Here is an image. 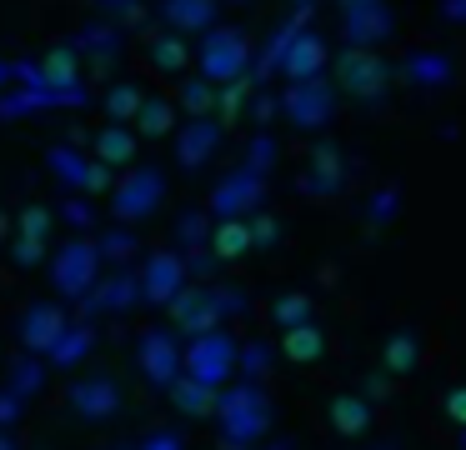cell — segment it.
<instances>
[{"label": "cell", "mask_w": 466, "mask_h": 450, "mask_svg": "<svg viewBox=\"0 0 466 450\" xmlns=\"http://www.w3.org/2000/svg\"><path fill=\"white\" fill-rule=\"evenodd\" d=\"M276 420V405L271 395H266L261 380H226L221 385V405H216V435H221V445H256V440H266V430H271Z\"/></svg>", "instance_id": "6da1fadb"}, {"label": "cell", "mask_w": 466, "mask_h": 450, "mask_svg": "<svg viewBox=\"0 0 466 450\" xmlns=\"http://www.w3.org/2000/svg\"><path fill=\"white\" fill-rule=\"evenodd\" d=\"M166 310H171V325L181 330V335H201V330L226 325L231 315H241L246 295L236 285H186Z\"/></svg>", "instance_id": "7a4b0ae2"}, {"label": "cell", "mask_w": 466, "mask_h": 450, "mask_svg": "<svg viewBox=\"0 0 466 450\" xmlns=\"http://www.w3.org/2000/svg\"><path fill=\"white\" fill-rule=\"evenodd\" d=\"M251 65H256V45L241 25H221V20H216L201 35V45H196V70L211 75L216 85H226V80H236V75H251Z\"/></svg>", "instance_id": "3957f363"}, {"label": "cell", "mask_w": 466, "mask_h": 450, "mask_svg": "<svg viewBox=\"0 0 466 450\" xmlns=\"http://www.w3.org/2000/svg\"><path fill=\"white\" fill-rule=\"evenodd\" d=\"M101 265H106V255H101V245H96V235L61 240V245H56V255H51V285H56V295H61V300L91 295V285L101 280Z\"/></svg>", "instance_id": "277c9868"}, {"label": "cell", "mask_w": 466, "mask_h": 450, "mask_svg": "<svg viewBox=\"0 0 466 450\" xmlns=\"http://www.w3.org/2000/svg\"><path fill=\"white\" fill-rule=\"evenodd\" d=\"M166 200V170L161 165H126V175H116L111 185V220L126 225H146Z\"/></svg>", "instance_id": "5b68a950"}, {"label": "cell", "mask_w": 466, "mask_h": 450, "mask_svg": "<svg viewBox=\"0 0 466 450\" xmlns=\"http://www.w3.org/2000/svg\"><path fill=\"white\" fill-rule=\"evenodd\" d=\"M46 170H51V180L61 190H81V195H111V185H116L111 160H101L96 150L86 155L81 145H66V140L46 150Z\"/></svg>", "instance_id": "8992f818"}, {"label": "cell", "mask_w": 466, "mask_h": 450, "mask_svg": "<svg viewBox=\"0 0 466 450\" xmlns=\"http://www.w3.org/2000/svg\"><path fill=\"white\" fill-rule=\"evenodd\" d=\"M176 335L181 330H171V325H146L136 335V370H141V380L151 390H171L186 375V345Z\"/></svg>", "instance_id": "52a82bcc"}, {"label": "cell", "mask_w": 466, "mask_h": 450, "mask_svg": "<svg viewBox=\"0 0 466 450\" xmlns=\"http://www.w3.org/2000/svg\"><path fill=\"white\" fill-rule=\"evenodd\" d=\"M236 365H241V345H236V335L226 325H211V330L186 340V375L221 390L236 375Z\"/></svg>", "instance_id": "ba28073f"}, {"label": "cell", "mask_w": 466, "mask_h": 450, "mask_svg": "<svg viewBox=\"0 0 466 450\" xmlns=\"http://www.w3.org/2000/svg\"><path fill=\"white\" fill-rule=\"evenodd\" d=\"M271 170L251 165V160H241V165L231 170V175H221L211 185V195H206V210H211L216 220L226 215H256V210L266 205V190H271Z\"/></svg>", "instance_id": "9c48e42d"}, {"label": "cell", "mask_w": 466, "mask_h": 450, "mask_svg": "<svg viewBox=\"0 0 466 450\" xmlns=\"http://www.w3.org/2000/svg\"><path fill=\"white\" fill-rule=\"evenodd\" d=\"M336 95L341 85H331L326 75H306V80H286L281 90V115L296 130H326L336 120Z\"/></svg>", "instance_id": "30bf717a"}, {"label": "cell", "mask_w": 466, "mask_h": 450, "mask_svg": "<svg viewBox=\"0 0 466 450\" xmlns=\"http://www.w3.org/2000/svg\"><path fill=\"white\" fill-rule=\"evenodd\" d=\"M336 85H341V95L371 105V100H381L386 85H391V65L376 55V45H346L341 55H336Z\"/></svg>", "instance_id": "8fae6325"}, {"label": "cell", "mask_w": 466, "mask_h": 450, "mask_svg": "<svg viewBox=\"0 0 466 450\" xmlns=\"http://www.w3.org/2000/svg\"><path fill=\"white\" fill-rule=\"evenodd\" d=\"M186 285H191V260H186L181 245L151 250V255L141 260V300H146V305L166 310Z\"/></svg>", "instance_id": "7c38bea8"}, {"label": "cell", "mask_w": 466, "mask_h": 450, "mask_svg": "<svg viewBox=\"0 0 466 450\" xmlns=\"http://www.w3.org/2000/svg\"><path fill=\"white\" fill-rule=\"evenodd\" d=\"M66 405L81 425H111L121 415V385L111 375H81L66 390Z\"/></svg>", "instance_id": "4fadbf2b"}, {"label": "cell", "mask_w": 466, "mask_h": 450, "mask_svg": "<svg viewBox=\"0 0 466 450\" xmlns=\"http://www.w3.org/2000/svg\"><path fill=\"white\" fill-rule=\"evenodd\" d=\"M341 35L346 45H376L396 35V10L386 0H346L341 5Z\"/></svg>", "instance_id": "5bb4252c"}, {"label": "cell", "mask_w": 466, "mask_h": 450, "mask_svg": "<svg viewBox=\"0 0 466 450\" xmlns=\"http://www.w3.org/2000/svg\"><path fill=\"white\" fill-rule=\"evenodd\" d=\"M76 305H81L91 320H96V315H126V310L146 305V300H141V270L116 265V275L96 280V285H91V295H81Z\"/></svg>", "instance_id": "9a60e30c"}, {"label": "cell", "mask_w": 466, "mask_h": 450, "mask_svg": "<svg viewBox=\"0 0 466 450\" xmlns=\"http://www.w3.org/2000/svg\"><path fill=\"white\" fill-rule=\"evenodd\" d=\"M221 135H226V120L221 115H191L181 130H176V165L181 170H201L211 165V155L221 150Z\"/></svg>", "instance_id": "2e32d148"}, {"label": "cell", "mask_w": 466, "mask_h": 450, "mask_svg": "<svg viewBox=\"0 0 466 450\" xmlns=\"http://www.w3.org/2000/svg\"><path fill=\"white\" fill-rule=\"evenodd\" d=\"M66 325H71V320H66V305H56V300H35V305H25L21 320H15V340H21V350L46 355V350L61 340Z\"/></svg>", "instance_id": "e0dca14e"}, {"label": "cell", "mask_w": 466, "mask_h": 450, "mask_svg": "<svg viewBox=\"0 0 466 450\" xmlns=\"http://www.w3.org/2000/svg\"><path fill=\"white\" fill-rule=\"evenodd\" d=\"M326 65H331V45H326L321 30H296L291 40H286L281 50V75L286 80H306V75H326Z\"/></svg>", "instance_id": "ac0fdd59"}, {"label": "cell", "mask_w": 466, "mask_h": 450, "mask_svg": "<svg viewBox=\"0 0 466 450\" xmlns=\"http://www.w3.org/2000/svg\"><path fill=\"white\" fill-rule=\"evenodd\" d=\"M156 15H161L166 30H181V35H206V30L216 25V15H221V5H216V0H161V5H156Z\"/></svg>", "instance_id": "d6986e66"}, {"label": "cell", "mask_w": 466, "mask_h": 450, "mask_svg": "<svg viewBox=\"0 0 466 450\" xmlns=\"http://www.w3.org/2000/svg\"><path fill=\"white\" fill-rule=\"evenodd\" d=\"M91 150L101 160H111L116 170L136 165V150H141V130L131 125V120H106L101 130L91 135Z\"/></svg>", "instance_id": "ffe728a7"}, {"label": "cell", "mask_w": 466, "mask_h": 450, "mask_svg": "<svg viewBox=\"0 0 466 450\" xmlns=\"http://www.w3.org/2000/svg\"><path fill=\"white\" fill-rule=\"evenodd\" d=\"M451 75H456V65L446 50H411L401 60V80L411 90H441V85H451Z\"/></svg>", "instance_id": "44dd1931"}, {"label": "cell", "mask_w": 466, "mask_h": 450, "mask_svg": "<svg viewBox=\"0 0 466 450\" xmlns=\"http://www.w3.org/2000/svg\"><path fill=\"white\" fill-rule=\"evenodd\" d=\"M326 415H331L336 435H366V430H371V415H376V400L366 395V390H346V395H331Z\"/></svg>", "instance_id": "7402d4cb"}, {"label": "cell", "mask_w": 466, "mask_h": 450, "mask_svg": "<svg viewBox=\"0 0 466 450\" xmlns=\"http://www.w3.org/2000/svg\"><path fill=\"white\" fill-rule=\"evenodd\" d=\"M96 340H101V335H96L91 315H86V320H71V325L61 330V340L46 350V360H51V370H76V365H81V360L96 350Z\"/></svg>", "instance_id": "603a6c76"}, {"label": "cell", "mask_w": 466, "mask_h": 450, "mask_svg": "<svg viewBox=\"0 0 466 450\" xmlns=\"http://www.w3.org/2000/svg\"><path fill=\"white\" fill-rule=\"evenodd\" d=\"M121 20H91V25L81 30V35H76V50H81L86 60H96V65H116V60H121Z\"/></svg>", "instance_id": "cb8c5ba5"}, {"label": "cell", "mask_w": 466, "mask_h": 450, "mask_svg": "<svg viewBox=\"0 0 466 450\" xmlns=\"http://www.w3.org/2000/svg\"><path fill=\"white\" fill-rule=\"evenodd\" d=\"M166 395H171V405L181 410V415H191V420H216V405H221V390L206 385V380H196V375H181Z\"/></svg>", "instance_id": "d4e9b609"}, {"label": "cell", "mask_w": 466, "mask_h": 450, "mask_svg": "<svg viewBox=\"0 0 466 450\" xmlns=\"http://www.w3.org/2000/svg\"><path fill=\"white\" fill-rule=\"evenodd\" d=\"M341 185H346V160L336 155L331 145H316L311 165H306V175H301V190L306 195H336Z\"/></svg>", "instance_id": "484cf974"}, {"label": "cell", "mask_w": 466, "mask_h": 450, "mask_svg": "<svg viewBox=\"0 0 466 450\" xmlns=\"http://www.w3.org/2000/svg\"><path fill=\"white\" fill-rule=\"evenodd\" d=\"M211 250H216V260H241V255H251V250H256L251 215H226V220H216Z\"/></svg>", "instance_id": "4316f807"}, {"label": "cell", "mask_w": 466, "mask_h": 450, "mask_svg": "<svg viewBox=\"0 0 466 450\" xmlns=\"http://www.w3.org/2000/svg\"><path fill=\"white\" fill-rule=\"evenodd\" d=\"M281 355L291 360V365H316V360L326 355V335L316 320H301V325H286L281 330Z\"/></svg>", "instance_id": "83f0119b"}, {"label": "cell", "mask_w": 466, "mask_h": 450, "mask_svg": "<svg viewBox=\"0 0 466 450\" xmlns=\"http://www.w3.org/2000/svg\"><path fill=\"white\" fill-rule=\"evenodd\" d=\"M46 375H51V360L35 355V350H21V355L11 360V370H5V385H15L25 400H35L46 390Z\"/></svg>", "instance_id": "f1b7e54d"}, {"label": "cell", "mask_w": 466, "mask_h": 450, "mask_svg": "<svg viewBox=\"0 0 466 450\" xmlns=\"http://www.w3.org/2000/svg\"><path fill=\"white\" fill-rule=\"evenodd\" d=\"M191 60H196V50L186 45L181 30H166V35L151 40V65L161 70V75H186V70H191Z\"/></svg>", "instance_id": "f546056e"}, {"label": "cell", "mask_w": 466, "mask_h": 450, "mask_svg": "<svg viewBox=\"0 0 466 450\" xmlns=\"http://www.w3.org/2000/svg\"><path fill=\"white\" fill-rule=\"evenodd\" d=\"M216 100H221V85H216L211 75H186L181 90H176V105L186 110V115H216Z\"/></svg>", "instance_id": "4dcf8cb0"}, {"label": "cell", "mask_w": 466, "mask_h": 450, "mask_svg": "<svg viewBox=\"0 0 466 450\" xmlns=\"http://www.w3.org/2000/svg\"><path fill=\"white\" fill-rule=\"evenodd\" d=\"M96 245H101V255L111 260V265H131V260L141 255V240H136V225H126V220L106 225L101 235H96Z\"/></svg>", "instance_id": "1f68e13d"}, {"label": "cell", "mask_w": 466, "mask_h": 450, "mask_svg": "<svg viewBox=\"0 0 466 450\" xmlns=\"http://www.w3.org/2000/svg\"><path fill=\"white\" fill-rule=\"evenodd\" d=\"M176 100H166V95H146V105H141V115H136V130L141 135H151V140H161V135H176Z\"/></svg>", "instance_id": "d6a6232c"}, {"label": "cell", "mask_w": 466, "mask_h": 450, "mask_svg": "<svg viewBox=\"0 0 466 450\" xmlns=\"http://www.w3.org/2000/svg\"><path fill=\"white\" fill-rule=\"evenodd\" d=\"M101 105H106V120H131L136 125V115H141V105H146V90L131 85V80H116L101 95Z\"/></svg>", "instance_id": "836d02e7"}, {"label": "cell", "mask_w": 466, "mask_h": 450, "mask_svg": "<svg viewBox=\"0 0 466 450\" xmlns=\"http://www.w3.org/2000/svg\"><path fill=\"white\" fill-rule=\"evenodd\" d=\"M416 360H421V345H416V335H411V330H396V335L386 340V350H381L386 375H411Z\"/></svg>", "instance_id": "e575fe53"}, {"label": "cell", "mask_w": 466, "mask_h": 450, "mask_svg": "<svg viewBox=\"0 0 466 450\" xmlns=\"http://www.w3.org/2000/svg\"><path fill=\"white\" fill-rule=\"evenodd\" d=\"M211 210H181V220H176V245L191 255V250H206L211 245Z\"/></svg>", "instance_id": "d590c367"}, {"label": "cell", "mask_w": 466, "mask_h": 450, "mask_svg": "<svg viewBox=\"0 0 466 450\" xmlns=\"http://www.w3.org/2000/svg\"><path fill=\"white\" fill-rule=\"evenodd\" d=\"M256 90V75H236L221 85V100H216V115L226 120V125H236V115L246 110V95Z\"/></svg>", "instance_id": "8d00e7d4"}, {"label": "cell", "mask_w": 466, "mask_h": 450, "mask_svg": "<svg viewBox=\"0 0 466 450\" xmlns=\"http://www.w3.org/2000/svg\"><path fill=\"white\" fill-rule=\"evenodd\" d=\"M271 320L276 325H301V320H311V295H301V290H291V295H281L271 305Z\"/></svg>", "instance_id": "74e56055"}, {"label": "cell", "mask_w": 466, "mask_h": 450, "mask_svg": "<svg viewBox=\"0 0 466 450\" xmlns=\"http://www.w3.org/2000/svg\"><path fill=\"white\" fill-rule=\"evenodd\" d=\"M56 210H46V205H21L15 210V230L21 235H41V240H51V225H56Z\"/></svg>", "instance_id": "f35d334b"}, {"label": "cell", "mask_w": 466, "mask_h": 450, "mask_svg": "<svg viewBox=\"0 0 466 450\" xmlns=\"http://www.w3.org/2000/svg\"><path fill=\"white\" fill-rule=\"evenodd\" d=\"M56 215H61L71 230H91L96 225V210H91V200H86L81 190H66V200H61V210H56Z\"/></svg>", "instance_id": "ab89813d"}, {"label": "cell", "mask_w": 466, "mask_h": 450, "mask_svg": "<svg viewBox=\"0 0 466 450\" xmlns=\"http://www.w3.org/2000/svg\"><path fill=\"white\" fill-rule=\"evenodd\" d=\"M396 205H401V190H396V185H381L371 200H366V220H371V225H391Z\"/></svg>", "instance_id": "60d3db41"}, {"label": "cell", "mask_w": 466, "mask_h": 450, "mask_svg": "<svg viewBox=\"0 0 466 450\" xmlns=\"http://www.w3.org/2000/svg\"><path fill=\"white\" fill-rule=\"evenodd\" d=\"M11 260L21 270H35L46 260V240L41 235H21V230H15V240H11Z\"/></svg>", "instance_id": "b9f144b4"}, {"label": "cell", "mask_w": 466, "mask_h": 450, "mask_svg": "<svg viewBox=\"0 0 466 450\" xmlns=\"http://www.w3.org/2000/svg\"><path fill=\"white\" fill-rule=\"evenodd\" d=\"M241 370L251 380H261L266 370H271V345H261V340H251V345H241Z\"/></svg>", "instance_id": "7bdbcfd3"}, {"label": "cell", "mask_w": 466, "mask_h": 450, "mask_svg": "<svg viewBox=\"0 0 466 450\" xmlns=\"http://www.w3.org/2000/svg\"><path fill=\"white\" fill-rule=\"evenodd\" d=\"M25 420V395L15 385H0V425H21Z\"/></svg>", "instance_id": "ee69618b"}, {"label": "cell", "mask_w": 466, "mask_h": 450, "mask_svg": "<svg viewBox=\"0 0 466 450\" xmlns=\"http://www.w3.org/2000/svg\"><path fill=\"white\" fill-rule=\"evenodd\" d=\"M246 160H251V165H261V170H271L276 165V140L266 135V130H256L251 145H246Z\"/></svg>", "instance_id": "f6af8a7d"}, {"label": "cell", "mask_w": 466, "mask_h": 450, "mask_svg": "<svg viewBox=\"0 0 466 450\" xmlns=\"http://www.w3.org/2000/svg\"><path fill=\"white\" fill-rule=\"evenodd\" d=\"M96 5H101L111 20H121V25H136V20L146 15V5H141V0H96Z\"/></svg>", "instance_id": "bcb514c9"}, {"label": "cell", "mask_w": 466, "mask_h": 450, "mask_svg": "<svg viewBox=\"0 0 466 450\" xmlns=\"http://www.w3.org/2000/svg\"><path fill=\"white\" fill-rule=\"evenodd\" d=\"M441 410H446V420H451V425H461V430H466V385H456V390H446V400H441Z\"/></svg>", "instance_id": "7dc6e473"}, {"label": "cell", "mask_w": 466, "mask_h": 450, "mask_svg": "<svg viewBox=\"0 0 466 450\" xmlns=\"http://www.w3.org/2000/svg\"><path fill=\"white\" fill-rule=\"evenodd\" d=\"M141 445H156V450H181V445H186V435H181V430H146Z\"/></svg>", "instance_id": "c3c4849f"}, {"label": "cell", "mask_w": 466, "mask_h": 450, "mask_svg": "<svg viewBox=\"0 0 466 450\" xmlns=\"http://www.w3.org/2000/svg\"><path fill=\"white\" fill-rule=\"evenodd\" d=\"M251 230H256V245H271V240H276V220L261 215V210L251 215Z\"/></svg>", "instance_id": "681fc988"}, {"label": "cell", "mask_w": 466, "mask_h": 450, "mask_svg": "<svg viewBox=\"0 0 466 450\" xmlns=\"http://www.w3.org/2000/svg\"><path fill=\"white\" fill-rule=\"evenodd\" d=\"M441 15L456 20V25H466V0H441Z\"/></svg>", "instance_id": "f907efd6"}, {"label": "cell", "mask_w": 466, "mask_h": 450, "mask_svg": "<svg viewBox=\"0 0 466 450\" xmlns=\"http://www.w3.org/2000/svg\"><path fill=\"white\" fill-rule=\"evenodd\" d=\"M11 445H21V435H15V425H0V450H11Z\"/></svg>", "instance_id": "816d5d0a"}, {"label": "cell", "mask_w": 466, "mask_h": 450, "mask_svg": "<svg viewBox=\"0 0 466 450\" xmlns=\"http://www.w3.org/2000/svg\"><path fill=\"white\" fill-rule=\"evenodd\" d=\"M11 85V55H0V90Z\"/></svg>", "instance_id": "f5cc1de1"}, {"label": "cell", "mask_w": 466, "mask_h": 450, "mask_svg": "<svg viewBox=\"0 0 466 450\" xmlns=\"http://www.w3.org/2000/svg\"><path fill=\"white\" fill-rule=\"evenodd\" d=\"M296 5H311V0H296Z\"/></svg>", "instance_id": "db71d44e"}, {"label": "cell", "mask_w": 466, "mask_h": 450, "mask_svg": "<svg viewBox=\"0 0 466 450\" xmlns=\"http://www.w3.org/2000/svg\"><path fill=\"white\" fill-rule=\"evenodd\" d=\"M461 445H466V435H461Z\"/></svg>", "instance_id": "11a10c76"}, {"label": "cell", "mask_w": 466, "mask_h": 450, "mask_svg": "<svg viewBox=\"0 0 466 450\" xmlns=\"http://www.w3.org/2000/svg\"><path fill=\"white\" fill-rule=\"evenodd\" d=\"M341 5H346V0H341Z\"/></svg>", "instance_id": "9f6ffc18"}]
</instances>
